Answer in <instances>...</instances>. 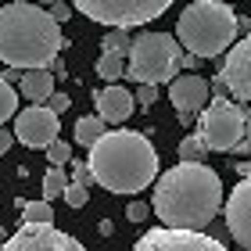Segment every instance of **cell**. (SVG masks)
<instances>
[{"mask_svg": "<svg viewBox=\"0 0 251 251\" xmlns=\"http://www.w3.org/2000/svg\"><path fill=\"white\" fill-rule=\"evenodd\" d=\"M226 226H230L233 241L251 251V176H244L241 183L230 190V201H226Z\"/></svg>", "mask_w": 251, "mask_h": 251, "instance_id": "4fadbf2b", "label": "cell"}, {"mask_svg": "<svg viewBox=\"0 0 251 251\" xmlns=\"http://www.w3.org/2000/svg\"><path fill=\"white\" fill-rule=\"evenodd\" d=\"M244 122H251V111H244Z\"/></svg>", "mask_w": 251, "mask_h": 251, "instance_id": "1f68e13d", "label": "cell"}, {"mask_svg": "<svg viewBox=\"0 0 251 251\" xmlns=\"http://www.w3.org/2000/svg\"><path fill=\"white\" fill-rule=\"evenodd\" d=\"M50 219H54L50 201H25V204H22V223H36V226H43V223H50Z\"/></svg>", "mask_w": 251, "mask_h": 251, "instance_id": "ffe728a7", "label": "cell"}, {"mask_svg": "<svg viewBox=\"0 0 251 251\" xmlns=\"http://www.w3.org/2000/svg\"><path fill=\"white\" fill-rule=\"evenodd\" d=\"M75 11H83L90 22L108 29H133L162 18L173 0H68Z\"/></svg>", "mask_w": 251, "mask_h": 251, "instance_id": "8992f818", "label": "cell"}, {"mask_svg": "<svg viewBox=\"0 0 251 251\" xmlns=\"http://www.w3.org/2000/svg\"><path fill=\"white\" fill-rule=\"evenodd\" d=\"M18 83H22V97H29L32 104H43L54 94V72H47V68H25Z\"/></svg>", "mask_w": 251, "mask_h": 251, "instance_id": "9a60e30c", "label": "cell"}, {"mask_svg": "<svg viewBox=\"0 0 251 251\" xmlns=\"http://www.w3.org/2000/svg\"><path fill=\"white\" fill-rule=\"evenodd\" d=\"M169 100L179 115H194V111H204L212 100V83L204 75H176L169 83Z\"/></svg>", "mask_w": 251, "mask_h": 251, "instance_id": "7c38bea8", "label": "cell"}, {"mask_svg": "<svg viewBox=\"0 0 251 251\" xmlns=\"http://www.w3.org/2000/svg\"><path fill=\"white\" fill-rule=\"evenodd\" d=\"M94 100H97V115L104 119V126H119V122H126V119L133 115V108H136L133 94H129V90H122L119 83L104 86Z\"/></svg>", "mask_w": 251, "mask_h": 251, "instance_id": "5bb4252c", "label": "cell"}, {"mask_svg": "<svg viewBox=\"0 0 251 251\" xmlns=\"http://www.w3.org/2000/svg\"><path fill=\"white\" fill-rule=\"evenodd\" d=\"M65 47L61 25L29 0L0 7V61L11 68H47Z\"/></svg>", "mask_w": 251, "mask_h": 251, "instance_id": "3957f363", "label": "cell"}, {"mask_svg": "<svg viewBox=\"0 0 251 251\" xmlns=\"http://www.w3.org/2000/svg\"><path fill=\"white\" fill-rule=\"evenodd\" d=\"M40 4H47V7H50V4H54V0H40Z\"/></svg>", "mask_w": 251, "mask_h": 251, "instance_id": "d6a6232c", "label": "cell"}, {"mask_svg": "<svg viewBox=\"0 0 251 251\" xmlns=\"http://www.w3.org/2000/svg\"><path fill=\"white\" fill-rule=\"evenodd\" d=\"M61 115H54V111L47 104H29L25 111H18L15 115V140L18 144H25V147H47L50 140H58V133H61V126H58Z\"/></svg>", "mask_w": 251, "mask_h": 251, "instance_id": "9c48e42d", "label": "cell"}, {"mask_svg": "<svg viewBox=\"0 0 251 251\" xmlns=\"http://www.w3.org/2000/svg\"><path fill=\"white\" fill-rule=\"evenodd\" d=\"M15 111H18V90L0 79V126H4L11 115H15Z\"/></svg>", "mask_w": 251, "mask_h": 251, "instance_id": "44dd1931", "label": "cell"}, {"mask_svg": "<svg viewBox=\"0 0 251 251\" xmlns=\"http://www.w3.org/2000/svg\"><path fill=\"white\" fill-rule=\"evenodd\" d=\"M208 158V144L201 136H183L179 140V162H204Z\"/></svg>", "mask_w": 251, "mask_h": 251, "instance_id": "d6986e66", "label": "cell"}, {"mask_svg": "<svg viewBox=\"0 0 251 251\" xmlns=\"http://www.w3.org/2000/svg\"><path fill=\"white\" fill-rule=\"evenodd\" d=\"M97 75L104 79V83H119V79L126 75V65H122V54H100L97 58Z\"/></svg>", "mask_w": 251, "mask_h": 251, "instance_id": "ac0fdd59", "label": "cell"}, {"mask_svg": "<svg viewBox=\"0 0 251 251\" xmlns=\"http://www.w3.org/2000/svg\"><path fill=\"white\" fill-rule=\"evenodd\" d=\"M90 176L111 194H136L158 179V151L144 133L104 129V136L90 147Z\"/></svg>", "mask_w": 251, "mask_h": 251, "instance_id": "7a4b0ae2", "label": "cell"}, {"mask_svg": "<svg viewBox=\"0 0 251 251\" xmlns=\"http://www.w3.org/2000/svg\"><path fill=\"white\" fill-rule=\"evenodd\" d=\"M65 204L68 208H83V204L90 201V190H86V183H75V179H68V187H65Z\"/></svg>", "mask_w": 251, "mask_h": 251, "instance_id": "603a6c76", "label": "cell"}, {"mask_svg": "<svg viewBox=\"0 0 251 251\" xmlns=\"http://www.w3.org/2000/svg\"><path fill=\"white\" fill-rule=\"evenodd\" d=\"M0 79H4V83H18V79H22V72H18V68H11V65H7V72L0 75Z\"/></svg>", "mask_w": 251, "mask_h": 251, "instance_id": "4dcf8cb0", "label": "cell"}, {"mask_svg": "<svg viewBox=\"0 0 251 251\" xmlns=\"http://www.w3.org/2000/svg\"><path fill=\"white\" fill-rule=\"evenodd\" d=\"M11 144H15V133H7L4 126H0V154H7V151H11Z\"/></svg>", "mask_w": 251, "mask_h": 251, "instance_id": "f546056e", "label": "cell"}, {"mask_svg": "<svg viewBox=\"0 0 251 251\" xmlns=\"http://www.w3.org/2000/svg\"><path fill=\"white\" fill-rule=\"evenodd\" d=\"M72 11H75V7L68 4V0H54V4H50V18L61 25V22H68V18H72Z\"/></svg>", "mask_w": 251, "mask_h": 251, "instance_id": "4316f807", "label": "cell"}, {"mask_svg": "<svg viewBox=\"0 0 251 251\" xmlns=\"http://www.w3.org/2000/svg\"><path fill=\"white\" fill-rule=\"evenodd\" d=\"M223 204V179L204 162H179L154 183L151 212L173 230H204Z\"/></svg>", "mask_w": 251, "mask_h": 251, "instance_id": "6da1fadb", "label": "cell"}, {"mask_svg": "<svg viewBox=\"0 0 251 251\" xmlns=\"http://www.w3.org/2000/svg\"><path fill=\"white\" fill-rule=\"evenodd\" d=\"M0 251H86L75 237H68L61 230H54L50 223H22V230L15 237H7V244Z\"/></svg>", "mask_w": 251, "mask_h": 251, "instance_id": "30bf717a", "label": "cell"}, {"mask_svg": "<svg viewBox=\"0 0 251 251\" xmlns=\"http://www.w3.org/2000/svg\"><path fill=\"white\" fill-rule=\"evenodd\" d=\"M104 119L100 115H83V119H75V144H83V147H94L100 136H104Z\"/></svg>", "mask_w": 251, "mask_h": 251, "instance_id": "2e32d148", "label": "cell"}, {"mask_svg": "<svg viewBox=\"0 0 251 251\" xmlns=\"http://www.w3.org/2000/svg\"><path fill=\"white\" fill-rule=\"evenodd\" d=\"M237 36V15L223 0H194L179 11L176 40L194 58H219Z\"/></svg>", "mask_w": 251, "mask_h": 251, "instance_id": "277c9868", "label": "cell"}, {"mask_svg": "<svg viewBox=\"0 0 251 251\" xmlns=\"http://www.w3.org/2000/svg\"><path fill=\"white\" fill-rule=\"evenodd\" d=\"M136 104H144V108H151L154 100H158V86H151V83H140V90H136Z\"/></svg>", "mask_w": 251, "mask_h": 251, "instance_id": "484cf974", "label": "cell"}, {"mask_svg": "<svg viewBox=\"0 0 251 251\" xmlns=\"http://www.w3.org/2000/svg\"><path fill=\"white\" fill-rule=\"evenodd\" d=\"M7 4H11V0H7Z\"/></svg>", "mask_w": 251, "mask_h": 251, "instance_id": "836d02e7", "label": "cell"}, {"mask_svg": "<svg viewBox=\"0 0 251 251\" xmlns=\"http://www.w3.org/2000/svg\"><path fill=\"white\" fill-rule=\"evenodd\" d=\"M47 108L54 111V115H61V111L72 108V100H68V94H50V97H47Z\"/></svg>", "mask_w": 251, "mask_h": 251, "instance_id": "83f0119b", "label": "cell"}, {"mask_svg": "<svg viewBox=\"0 0 251 251\" xmlns=\"http://www.w3.org/2000/svg\"><path fill=\"white\" fill-rule=\"evenodd\" d=\"M219 83L230 86V94L237 100H248L251 104V32L241 43H230V54H226L223 72H219Z\"/></svg>", "mask_w": 251, "mask_h": 251, "instance_id": "8fae6325", "label": "cell"}, {"mask_svg": "<svg viewBox=\"0 0 251 251\" xmlns=\"http://www.w3.org/2000/svg\"><path fill=\"white\" fill-rule=\"evenodd\" d=\"M179 72V40L173 32H140L129 43V65L126 75L136 83H173Z\"/></svg>", "mask_w": 251, "mask_h": 251, "instance_id": "5b68a950", "label": "cell"}, {"mask_svg": "<svg viewBox=\"0 0 251 251\" xmlns=\"http://www.w3.org/2000/svg\"><path fill=\"white\" fill-rule=\"evenodd\" d=\"M133 251H230V248H223L204 230H173V226H158V230H147L140 241L133 244Z\"/></svg>", "mask_w": 251, "mask_h": 251, "instance_id": "ba28073f", "label": "cell"}, {"mask_svg": "<svg viewBox=\"0 0 251 251\" xmlns=\"http://www.w3.org/2000/svg\"><path fill=\"white\" fill-rule=\"evenodd\" d=\"M129 32H126V29H111L108 32V36L104 40H100V47H104L108 54H129Z\"/></svg>", "mask_w": 251, "mask_h": 251, "instance_id": "7402d4cb", "label": "cell"}, {"mask_svg": "<svg viewBox=\"0 0 251 251\" xmlns=\"http://www.w3.org/2000/svg\"><path fill=\"white\" fill-rule=\"evenodd\" d=\"M43 151H47L50 165H68V162H72V144H65V140H50Z\"/></svg>", "mask_w": 251, "mask_h": 251, "instance_id": "cb8c5ba5", "label": "cell"}, {"mask_svg": "<svg viewBox=\"0 0 251 251\" xmlns=\"http://www.w3.org/2000/svg\"><path fill=\"white\" fill-rule=\"evenodd\" d=\"M72 179H75V183H94V176H90V165H83V162H75L72 165Z\"/></svg>", "mask_w": 251, "mask_h": 251, "instance_id": "f1b7e54d", "label": "cell"}, {"mask_svg": "<svg viewBox=\"0 0 251 251\" xmlns=\"http://www.w3.org/2000/svg\"><path fill=\"white\" fill-rule=\"evenodd\" d=\"M68 187V176H65V165H50L47 173H43V201H54L61 198Z\"/></svg>", "mask_w": 251, "mask_h": 251, "instance_id": "e0dca14e", "label": "cell"}, {"mask_svg": "<svg viewBox=\"0 0 251 251\" xmlns=\"http://www.w3.org/2000/svg\"><path fill=\"white\" fill-rule=\"evenodd\" d=\"M126 219H129V223H147V219H151V204L129 201V204H126Z\"/></svg>", "mask_w": 251, "mask_h": 251, "instance_id": "d4e9b609", "label": "cell"}, {"mask_svg": "<svg viewBox=\"0 0 251 251\" xmlns=\"http://www.w3.org/2000/svg\"><path fill=\"white\" fill-rule=\"evenodd\" d=\"M244 111L230 104L226 97H212L208 108L201 111V140L208 144V151H233L244 140Z\"/></svg>", "mask_w": 251, "mask_h": 251, "instance_id": "52a82bcc", "label": "cell"}]
</instances>
